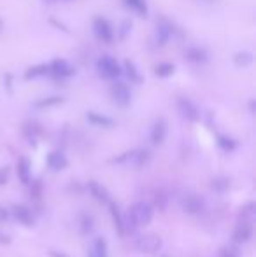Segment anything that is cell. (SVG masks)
<instances>
[{
  "label": "cell",
  "instance_id": "obj_37",
  "mask_svg": "<svg viewBox=\"0 0 256 257\" xmlns=\"http://www.w3.org/2000/svg\"><path fill=\"white\" fill-rule=\"evenodd\" d=\"M0 243H11V238L6 236V234L0 233Z\"/></svg>",
  "mask_w": 256,
  "mask_h": 257
},
{
  "label": "cell",
  "instance_id": "obj_9",
  "mask_svg": "<svg viewBox=\"0 0 256 257\" xmlns=\"http://www.w3.org/2000/svg\"><path fill=\"white\" fill-rule=\"evenodd\" d=\"M11 213H13V217L18 220L20 224H23V226L30 227L35 224V219H34V213L30 212V208H27L25 205H14L13 210H11Z\"/></svg>",
  "mask_w": 256,
  "mask_h": 257
},
{
  "label": "cell",
  "instance_id": "obj_26",
  "mask_svg": "<svg viewBox=\"0 0 256 257\" xmlns=\"http://www.w3.org/2000/svg\"><path fill=\"white\" fill-rule=\"evenodd\" d=\"M153 203H154V206H156L158 210H165V208H167V205H168L167 191H163V189H156V191H154Z\"/></svg>",
  "mask_w": 256,
  "mask_h": 257
},
{
  "label": "cell",
  "instance_id": "obj_13",
  "mask_svg": "<svg viewBox=\"0 0 256 257\" xmlns=\"http://www.w3.org/2000/svg\"><path fill=\"white\" fill-rule=\"evenodd\" d=\"M88 193L92 194L97 201H100V203H109V201H111L107 189L102 186V184L95 182V180H90V182H88Z\"/></svg>",
  "mask_w": 256,
  "mask_h": 257
},
{
  "label": "cell",
  "instance_id": "obj_20",
  "mask_svg": "<svg viewBox=\"0 0 256 257\" xmlns=\"http://www.w3.org/2000/svg\"><path fill=\"white\" fill-rule=\"evenodd\" d=\"M107 205H109V212H111V215H113L114 226H116L118 233H120L121 236H125L123 234V213H121V210L118 208V205L113 203V201H109Z\"/></svg>",
  "mask_w": 256,
  "mask_h": 257
},
{
  "label": "cell",
  "instance_id": "obj_8",
  "mask_svg": "<svg viewBox=\"0 0 256 257\" xmlns=\"http://www.w3.org/2000/svg\"><path fill=\"white\" fill-rule=\"evenodd\" d=\"M74 67H72L68 61L62 60V58H58V60H55L51 65H49V74H53L55 77H60V79H65V77H70V75H74Z\"/></svg>",
  "mask_w": 256,
  "mask_h": 257
},
{
  "label": "cell",
  "instance_id": "obj_32",
  "mask_svg": "<svg viewBox=\"0 0 256 257\" xmlns=\"http://www.w3.org/2000/svg\"><path fill=\"white\" fill-rule=\"evenodd\" d=\"M218 146L221 147L223 151H233L237 147V142L233 139H228V137L221 135V137H218Z\"/></svg>",
  "mask_w": 256,
  "mask_h": 257
},
{
  "label": "cell",
  "instance_id": "obj_16",
  "mask_svg": "<svg viewBox=\"0 0 256 257\" xmlns=\"http://www.w3.org/2000/svg\"><path fill=\"white\" fill-rule=\"evenodd\" d=\"M185 56L192 63H205L209 60V53L204 48H188L185 51Z\"/></svg>",
  "mask_w": 256,
  "mask_h": 257
},
{
  "label": "cell",
  "instance_id": "obj_6",
  "mask_svg": "<svg viewBox=\"0 0 256 257\" xmlns=\"http://www.w3.org/2000/svg\"><path fill=\"white\" fill-rule=\"evenodd\" d=\"M93 30H95V35L102 42H113L114 30L107 20H104V18H97V20L93 21Z\"/></svg>",
  "mask_w": 256,
  "mask_h": 257
},
{
  "label": "cell",
  "instance_id": "obj_29",
  "mask_svg": "<svg viewBox=\"0 0 256 257\" xmlns=\"http://www.w3.org/2000/svg\"><path fill=\"white\" fill-rule=\"evenodd\" d=\"M174 72H176V65H172V63H160L154 67V74H156L158 77H170Z\"/></svg>",
  "mask_w": 256,
  "mask_h": 257
},
{
  "label": "cell",
  "instance_id": "obj_39",
  "mask_svg": "<svg viewBox=\"0 0 256 257\" xmlns=\"http://www.w3.org/2000/svg\"><path fill=\"white\" fill-rule=\"evenodd\" d=\"M2 30H4V23H2V20H0V34H2Z\"/></svg>",
  "mask_w": 256,
  "mask_h": 257
},
{
  "label": "cell",
  "instance_id": "obj_12",
  "mask_svg": "<svg viewBox=\"0 0 256 257\" xmlns=\"http://www.w3.org/2000/svg\"><path fill=\"white\" fill-rule=\"evenodd\" d=\"M183 210L186 213H190V215H197V213H200L204 210V200L200 196H197V194H190L183 201Z\"/></svg>",
  "mask_w": 256,
  "mask_h": 257
},
{
  "label": "cell",
  "instance_id": "obj_36",
  "mask_svg": "<svg viewBox=\"0 0 256 257\" xmlns=\"http://www.w3.org/2000/svg\"><path fill=\"white\" fill-rule=\"evenodd\" d=\"M7 219H9V210L0 206V222H6Z\"/></svg>",
  "mask_w": 256,
  "mask_h": 257
},
{
  "label": "cell",
  "instance_id": "obj_34",
  "mask_svg": "<svg viewBox=\"0 0 256 257\" xmlns=\"http://www.w3.org/2000/svg\"><path fill=\"white\" fill-rule=\"evenodd\" d=\"M7 180H9V168L7 166H0V186H4Z\"/></svg>",
  "mask_w": 256,
  "mask_h": 257
},
{
  "label": "cell",
  "instance_id": "obj_10",
  "mask_svg": "<svg viewBox=\"0 0 256 257\" xmlns=\"http://www.w3.org/2000/svg\"><path fill=\"white\" fill-rule=\"evenodd\" d=\"M253 236V224L249 222H239L233 229V241L237 245H244Z\"/></svg>",
  "mask_w": 256,
  "mask_h": 257
},
{
  "label": "cell",
  "instance_id": "obj_11",
  "mask_svg": "<svg viewBox=\"0 0 256 257\" xmlns=\"http://www.w3.org/2000/svg\"><path fill=\"white\" fill-rule=\"evenodd\" d=\"M165 137H167V121L163 117H160L158 121H154L153 128H151L149 133L151 144L153 146H160V144H163Z\"/></svg>",
  "mask_w": 256,
  "mask_h": 257
},
{
  "label": "cell",
  "instance_id": "obj_33",
  "mask_svg": "<svg viewBox=\"0 0 256 257\" xmlns=\"http://www.w3.org/2000/svg\"><path fill=\"white\" fill-rule=\"evenodd\" d=\"M62 102H63V98H60V96H51V98H44V100H39V102H35V107L44 108V107H51V105H58Z\"/></svg>",
  "mask_w": 256,
  "mask_h": 257
},
{
  "label": "cell",
  "instance_id": "obj_35",
  "mask_svg": "<svg viewBox=\"0 0 256 257\" xmlns=\"http://www.w3.org/2000/svg\"><path fill=\"white\" fill-rule=\"evenodd\" d=\"M130 28H132V23H130V21H125V23H123V27H121V35H120L121 39H125V37H127V34H128V30H130Z\"/></svg>",
  "mask_w": 256,
  "mask_h": 257
},
{
  "label": "cell",
  "instance_id": "obj_40",
  "mask_svg": "<svg viewBox=\"0 0 256 257\" xmlns=\"http://www.w3.org/2000/svg\"><path fill=\"white\" fill-rule=\"evenodd\" d=\"M160 257H170V255H160Z\"/></svg>",
  "mask_w": 256,
  "mask_h": 257
},
{
  "label": "cell",
  "instance_id": "obj_18",
  "mask_svg": "<svg viewBox=\"0 0 256 257\" xmlns=\"http://www.w3.org/2000/svg\"><path fill=\"white\" fill-rule=\"evenodd\" d=\"M86 119H88L92 124L100 126V128H111V126H114L113 119L107 117V115L97 114V112H88V114H86Z\"/></svg>",
  "mask_w": 256,
  "mask_h": 257
},
{
  "label": "cell",
  "instance_id": "obj_21",
  "mask_svg": "<svg viewBox=\"0 0 256 257\" xmlns=\"http://www.w3.org/2000/svg\"><path fill=\"white\" fill-rule=\"evenodd\" d=\"M49 74V65L41 63V65H35V67H30L25 74V79H37V77H44V75Z\"/></svg>",
  "mask_w": 256,
  "mask_h": 257
},
{
  "label": "cell",
  "instance_id": "obj_28",
  "mask_svg": "<svg viewBox=\"0 0 256 257\" xmlns=\"http://www.w3.org/2000/svg\"><path fill=\"white\" fill-rule=\"evenodd\" d=\"M92 257H107V241L106 238H97L93 241V254Z\"/></svg>",
  "mask_w": 256,
  "mask_h": 257
},
{
  "label": "cell",
  "instance_id": "obj_14",
  "mask_svg": "<svg viewBox=\"0 0 256 257\" xmlns=\"http://www.w3.org/2000/svg\"><path fill=\"white\" fill-rule=\"evenodd\" d=\"M48 166L51 170H65L68 166V161H67V156H65L62 151H53V153L48 154Z\"/></svg>",
  "mask_w": 256,
  "mask_h": 257
},
{
  "label": "cell",
  "instance_id": "obj_22",
  "mask_svg": "<svg viewBox=\"0 0 256 257\" xmlns=\"http://www.w3.org/2000/svg\"><path fill=\"white\" fill-rule=\"evenodd\" d=\"M211 189L218 194H223L230 189V180L226 177H214L211 180Z\"/></svg>",
  "mask_w": 256,
  "mask_h": 257
},
{
  "label": "cell",
  "instance_id": "obj_27",
  "mask_svg": "<svg viewBox=\"0 0 256 257\" xmlns=\"http://www.w3.org/2000/svg\"><path fill=\"white\" fill-rule=\"evenodd\" d=\"M23 132H25V135H27V139L30 140V142H35V139L41 135L42 130H41V126H39L37 122L32 121V122H27V124H25Z\"/></svg>",
  "mask_w": 256,
  "mask_h": 257
},
{
  "label": "cell",
  "instance_id": "obj_4",
  "mask_svg": "<svg viewBox=\"0 0 256 257\" xmlns=\"http://www.w3.org/2000/svg\"><path fill=\"white\" fill-rule=\"evenodd\" d=\"M178 110L186 121L197 122L198 119H200V112H198L197 105L190 98H178Z\"/></svg>",
  "mask_w": 256,
  "mask_h": 257
},
{
  "label": "cell",
  "instance_id": "obj_5",
  "mask_svg": "<svg viewBox=\"0 0 256 257\" xmlns=\"http://www.w3.org/2000/svg\"><path fill=\"white\" fill-rule=\"evenodd\" d=\"M111 96H113V100L120 105V107H127L130 103V100H132V93H130L128 86L125 84V82H114V84L111 86Z\"/></svg>",
  "mask_w": 256,
  "mask_h": 257
},
{
  "label": "cell",
  "instance_id": "obj_38",
  "mask_svg": "<svg viewBox=\"0 0 256 257\" xmlns=\"http://www.w3.org/2000/svg\"><path fill=\"white\" fill-rule=\"evenodd\" d=\"M51 257H68V255L63 254V252H51Z\"/></svg>",
  "mask_w": 256,
  "mask_h": 257
},
{
  "label": "cell",
  "instance_id": "obj_30",
  "mask_svg": "<svg viewBox=\"0 0 256 257\" xmlns=\"http://www.w3.org/2000/svg\"><path fill=\"white\" fill-rule=\"evenodd\" d=\"M233 61H235L239 67H247V65L253 63V54L247 53V51H240L233 56Z\"/></svg>",
  "mask_w": 256,
  "mask_h": 257
},
{
  "label": "cell",
  "instance_id": "obj_15",
  "mask_svg": "<svg viewBox=\"0 0 256 257\" xmlns=\"http://www.w3.org/2000/svg\"><path fill=\"white\" fill-rule=\"evenodd\" d=\"M237 219L239 222H249L253 224L256 219V203L254 201H247L246 205H242V208L237 213Z\"/></svg>",
  "mask_w": 256,
  "mask_h": 257
},
{
  "label": "cell",
  "instance_id": "obj_1",
  "mask_svg": "<svg viewBox=\"0 0 256 257\" xmlns=\"http://www.w3.org/2000/svg\"><path fill=\"white\" fill-rule=\"evenodd\" d=\"M97 72H99V75L102 79L114 81V79H118L121 75V67L116 61V58L109 56V54H104L97 61Z\"/></svg>",
  "mask_w": 256,
  "mask_h": 257
},
{
  "label": "cell",
  "instance_id": "obj_2",
  "mask_svg": "<svg viewBox=\"0 0 256 257\" xmlns=\"http://www.w3.org/2000/svg\"><path fill=\"white\" fill-rule=\"evenodd\" d=\"M163 245V240L158 234H142L135 240V248L142 254H156Z\"/></svg>",
  "mask_w": 256,
  "mask_h": 257
},
{
  "label": "cell",
  "instance_id": "obj_7",
  "mask_svg": "<svg viewBox=\"0 0 256 257\" xmlns=\"http://www.w3.org/2000/svg\"><path fill=\"white\" fill-rule=\"evenodd\" d=\"M172 34H174L172 23L167 20V18H160L156 23V42L160 46H165L168 41H170Z\"/></svg>",
  "mask_w": 256,
  "mask_h": 257
},
{
  "label": "cell",
  "instance_id": "obj_3",
  "mask_svg": "<svg viewBox=\"0 0 256 257\" xmlns=\"http://www.w3.org/2000/svg\"><path fill=\"white\" fill-rule=\"evenodd\" d=\"M128 212L132 213L133 220H135L139 227L147 226V224L153 220V206H151L149 203H144V201H137V203H133Z\"/></svg>",
  "mask_w": 256,
  "mask_h": 257
},
{
  "label": "cell",
  "instance_id": "obj_23",
  "mask_svg": "<svg viewBox=\"0 0 256 257\" xmlns=\"http://www.w3.org/2000/svg\"><path fill=\"white\" fill-rule=\"evenodd\" d=\"M125 4H127V7L133 11V13H137L140 18H146L147 16V4L146 0H125Z\"/></svg>",
  "mask_w": 256,
  "mask_h": 257
},
{
  "label": "cell",
  "instance_id": "obj_19",
  "mask_svg": "<svg viewBox=\"0 0 256 257\" xmlns=\"http://www.w3.org/2000/svg\"><path fill=\"white\" fill-rule=\"evenodd\" d=\"M123 68H125V74H127V77L130 79V82H133V84H140V82L144 81L142 75H140V72L137 70V67H135V63H133V61L127 60V61H125V65H123Z\"/></svg>",
  "mask_w": 256,
  "mask_h": 257
},
{
  "label": "cell",
  "instance_id": "obj_25",
  "mask_svg": "<svg viewBox=\"0 0 256 257\" xmlns=\"http://www.w3.org/2000/svg\"><path fill=\"white\" fill-rule=\"evenodd\" d=\"M79 226H81L82 234H92L93 229H95V222H93L90 213H81L79 215Z\"/></svg>",
  "mask_w": 256,
  "mask_h": 257
},
{
  "label": "cell",
  "instance_id": "obj_31",
  "mask_svg": "<svg viewBox=\"0 0 256 257\" xmlns=\"http://www.w3.org/2000/svg\"><path fill=\"white\" fill-rule=\"evenodd\" d=\"M218 257H240V248L237 247V243H232V245H226L219 250Z\"/></svg>",
  "mask_w": 256,
  "mask_h": 257
},
{
  "label": "cell",
  "instance_id": "obj_17",
  "mask_svg": "<svg viewBox=\"0 0 256 257\" xmlns=\"http://www.w3.org/2000/svg\"><path fill=\"white\" fill-rule=\"evenodd\" d=\"M18 177L23 184L32 182V168L28 158H20V161H18Z\"/></svg>",
  "mask_w": 256,
  "mask_h": 257
},
{
  "label": "cell",
  "instance_id": "obj_24",
  "mask_svg": "<svg viewBox=\"0 0 256 257\" xmlns=\"http://www.w3.org/2000/svg\"><path fill=\"white\" fill-rule=\"evenodd\" d=\"M151 159V154L149 151H133V156H132V163L135 168H142L144 165H147Z\"/></svg>",
  "mask_w": 256,
  "mask_h": 257
}]
</instances>
